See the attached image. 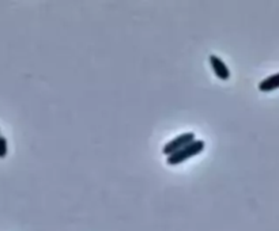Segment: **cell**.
<instances>
[{"label": "cell", "instance_id": "obj_1", "mask_svg": "<svg viewBox=\"0 0 279 231\" xmlns=\"http://www.w3.org/2000/svg\"><path fill=\"white\" fill-rule=\"evenodd\" d=\"M204 146L206 144H204L203 140H195V142L189 143L188 146H185L184 148H181V150H179L175 154L168 156L166 163L169 166L180 165V163H183L185 160H188L191 158H194V156L199 155V154H202L204 150Z\"/></svg>", "mask_w": 279, "mask_h": 231}, {"label": "cell", "instance_id": "obj_2", "mask_svg": "<svg viewBox=\"0 0 279 231\" xmlns=\"http://www.w3.org/2000/svg\"><path fill=\"white\" fill-rule=\"evenodd\" d=\"M195 133L194 132H185V133H181L179 136L173 137L172 140L166 143L164 148H162V152H164V155L169 156L172 154H175L181 148H184L185 146H188L189 143L195 142L196 139H195Z\"/></svg>", "mask_w": 279, "mask_h": 231}, {"label": "cell", "instance_id": "obj_3", "mask_svg": "<svg viewBox=\"0 0 279 231\" xmlns=\"http://www.w3.org/2000/svg\"><path fill=\"white\" fill-rule=\"evenodd\" d=\"M208 62H210V66L213 68L214 74H215V76H217L218 79L223 80V82L230 79V70H229L226 63L223 62L221 57L217 56V55H210Z\"/></svg>", "mask_w": 279, "mask_h": 231}, {"label": "cell", "instance_id": "obj_4", "mask_svg": "<svg viewBox=\"0 0 279 231\" xmlns=\"http://www.w3.org/2000/svg\"><path fill=\"white\" fill-rule=\"evenodd\" d=\"M279 89V72L270 75L268 78H265L259 83V90L261 93H271L274 90Z\"/></svg>", "mask_w": 279, "mask_h": 231}, {"label": "cell", "instance_id": "obj_5", "mask_svg": "<svg viewBox=\"0 0 279 231\" xmlns=\"http://www.w3.org/2000/svg\"><path fill=\"white\" fill-rule=\"evenodd\" d=\"M9 152V146H7V139L0 135V159H5Z\"/></svg>", "mask_w": 279, "mask_h": 231}]
</instances>
